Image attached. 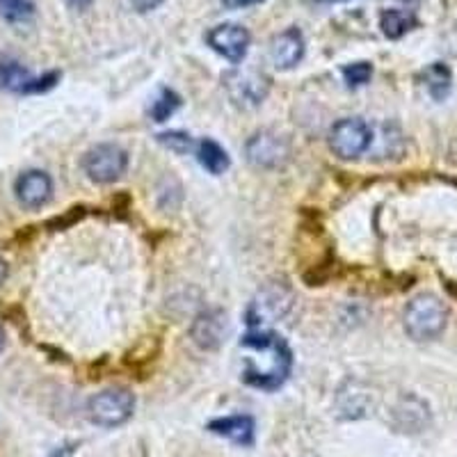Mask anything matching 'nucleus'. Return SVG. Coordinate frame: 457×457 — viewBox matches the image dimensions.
Masks as SVG:
<instances>
[{
    "label": "nucleus",
    "mask_w": 457,
    "mask_h": 457,
    "mask_svg": "<svg viewBox=\"0 0 457 457\" xmlns=\"http://www.w3.org/2000/svg\"><path fill=\"white\" fill-rule=\"evenodd\" d=\"M240 348L247 353L245 357L243 378L247 385L256 389L275 391L284 385L293 369V353L288 343L268 329H252L243 337Z\"/></svg>",
    "instance_id": "f257e3e1"
},
{
    "label": "nucleus",
    "mask_w": 457,
    "mask_h": 457,
    "mask_svg": "<svg viewBox=\"0 0 457 457\" xmlns=\"http://www.w3.org/2000/svg\"><path fill=\"white\" fill-rule=\"evenodd\" d=\"M293 302H295V295H293L288 281L272 279L261 286L256 295L252 297L250 307L245 312V320L252 329H265L291 312Z\"/></svg>",
    "instance_id": "f03ea898"
},
{
    "label": "nucleus",
    "mask_w": 457,
    "mask_h": 457,
    "mask_svg": "<svg viewBox=\"0 0 457 457\" xmlns=\"http://www.w3.org/2000/svg\"><path fill=\"white\" fill-rule=\"evenodd\" d=\"M448 312L435 295H419L405 309V329L416 341H430L444 332Z\"/></svg>",
    "instance_id": "7ed1b4c3"
},
{
    "label": "nucleus",
    "mask_w": 457,
    "mask_h": 457,
    "mask_svg": "<svg viewBox=\"0 0 457 457\" xmlns=\"http://www.w3.org/2000/svg\"><path fill=\"white\" fill-rule=\"evenodd\" d=\"M136 410V398L129 389H105L92 395L87 403L89 421L101 428H114L126 423Z\"/></svg>",
    "instance_id": "20e7f679"
},
{
    "label": "nucleus",
    "mask_w": 457,
    "mask_h": 457,
    "mask_svg": "<svg viewBox=\"0 0 457 457\" xmlns=\"http://www.w3.org/2000/svg\"><path fill=\"white\" fill-rule=\"evenodd\" d=\"M129 167V154L117 145H96L83 156V171L94 183H112Z\"/></svg>",
    "instance_id": "39448f33"
},
{
    "label": "nucleus",
    "mask_w": 457,
    "mask_h": 457,
    "mask_svg": "<svg viewBox=\"0 0 457 457\" xmlns=\"http://www.w3.org/2000/svg\"><path fill=\"white\" fill-rule=\"evenodd\" d=\"M370 140H373L370 126L359 117H345V120L337 121L329 133V146L343 161L361 156L370 146Z\"/></svg>",
    "instance_id": "423d86ee"
},
{
    "label": "nucleus",
    "mask_w": 457,
    "mask_h": 457,
    "mask_svg": "<svg viewBox=\"0 0 457 457\" xmlns=\"http://www.w3.org/2000/svg\"><path fill=\"white\" fill-rule=\"evenodd\" d=\"M245 154H247V161L259 170H275V167L284 165L291 149L281 136L272 130H261L245 145Z\"/></svg>",
    "instance_id": "0eeeda50"
},
{
    "label": "nucleus",
    "mask_w": 457,
    "mask_h": 457,
    "mask_svg": "<svg viewBox=\"0 0 457 457\" xmlns=\"http://www.w3.org/2000/svg\"><path fill=\"white\" fill-rule=\"evenodd\" d=\"M250 42L252 35L247 32V28L238 26V23H222V26H215L206 32L208 46L234 64L243 62L247 51H250Z\"/></svg>",
    "instance_id": "6e6552de"
},
{
    "label": "nucleus",
    "mask_w": 457,
    "mask_h": 457,
    "mask_svg": "<svg viewBox=\"0 0 457 457\" xmlns=\"http://www.w3.org/2000/svg\"><path fill=\"white\" fill-rule=\"evenodd\" d=\"M224 85L228 89V96L245 108L259 105L270 92L268 79L256 71H228L224 76Z\"/></svg>",
    "instance_id": "1a4fd4ad"
},
{
    "label": "nucleus",
    "mask_w": 457,
    "mask_h": 457,
    "mask_svg": "<svg viewBox=\"0 0 457 457\" xmlns=\"http://www.w3.org/2000/svg\"><path fill=\"white\" fill-rule=\"evenodd\" d=\"M227 332L228 322L227 313H224L222 309H208V312H202L195 318L193 328H190L193 341L204 350H218L220 343L227 337Z\"/></svg>",
    "instance_id": "9d476101"
},
{
    "label": "nucleus",
    "mask_w": 457,
    "mask_h": 457,
    "mask_svg": "<svg viewBox=\"0 0 457 457\" xmlns=\"http://www.w3.org/2000/svg\"><path fill=\"white\" fill-rule=\"evenodd\" d=\"M16 199L26 208H42L53 197V181L46 171L28 170L14 183Z\"/></svg>",
    "instance_id": "9b49d317"
},
{
    "label": "nucleus",
    "mask_w": 457,
    "mask_h": 457,
    "mask_svg": "<svg viewBox=\"0 0 457 457\" xmlns=\"http://www.w3.org/2000/svg\"><path fill=\"white\" fill-rule=\"evenodd\" d=\"M304 57V35L297 28H286L270 42V60L277 69H293Z\"/></svg>",
    "instance_id": "f8f14e48"
},
{
    "label": "nucleus",
    "mask_w": 457,
    "mask_h": 457,
    "mask_svg": "<svg viewBox=\"0 0 457 457\" xmlns=\"http://www.w3.org/2000/svg\"><path fill=\"white\" fill-rule=\"evenodd\" d=\"M208 430L213 435L227 436L240 446H252L254 444V419L252 416H227V419H215L208 423Z\"/></svg>",
    "instance_id": "ddd939ff"
},
{
    "label": "nucleus",
    "mask_w": 457,
    "mask_h": 457,
    "mask_svg": "<svg viewBox=\"0 0 457 457\" xmlns=\"http://www.w3.org/2000/svg\"><path fill=\"white\" fill-rule=\"evenodd\" d=\"M416 26H419V19L411 12L386 10L379 14V28H382L385 37H389V39H400L403 35L414 30Z\"/></svg>",
    "instance_id": "4468645a"
},
{
    "label": "nucleus",
    "mask_w": 457,
    "mask_h": 457,
    "mask_svg": "<svg viewBox=\"0 0 457 457\" xmlns=\"http://www.w3.org/2000/svg\"><path fill=\"white\" fill-rule=\"evenodd\" d=\"M423 80H426V89L435 101H444L451 94L453 76L451 69L444 62H435L423 71Z\"/></svg>",
    "instance_id": "2eb2a0df"
},
{
    "label": "nucleus",
    "mask_w": 457,
    "mask_h": 457,
    "mask_svg": "<svg viewBox=\"0 0 457 457\" xmlns=\"http://www.w3.org/2000/svg\"><path fill=\"white\" fill-rule=\"evenodd\" d=\"M197 161L202 162L204 170L211 174H224L228 170V154L215 140L197 142Z\"/></svg>",
    "instance_id": "dca6fc26"
},
{
    "label": "nucleus",
    "mask_w": 457,
    "mask_h": 457,
    "mask_svg": "<svg viewBox=\"0 0 457 457\" xmlns=\"http://www.w3.org/2000/svg\"><path fill=\"white\" fill-rule=\"evenodd\" d=\"M32 83V76L19 62H3L0 64V85L10 92L26 94Z\"/></svg>",
    "instance_id": "f3484780"
},
{
    "label": "nucleus",
    "mask_w": 457,
    "mask_h": 457,
    "mask_svg": "<svg viewBox=\"0 0 457 457\" xmlns=\"http://www.w3.org/2000/svg\"><path fill=\"white\" fill-rule=\"evenodd\" d=\"M35 14L32 0H0V19L7 23H26Z\"/></svg>",
    "instance_id": "a211bd4d"
},
{
    "label": "nucleus",
    "mask_w": 457,
    "mask_h": 457,
    "mask_svg": "<svg viewBox=\"0 0 457 457\" xmlns=\"http://www.w3.org/2000/svg\"><path fill=\"white\" fill-rule=\"evenodd\" d=\"M179 105H181V96H179L177 92H171V89H161L158 99L151 104V117H154L156 121L170 120L171 114L179 110Z\"/></svg>",
    "instance_id": "6ab92c4d"
},
{
    "label": "nucleus",
    "mask_w": 457,
    "mask_h": 457,
    "mask_svg": "<svg viewBox=\"0 0 457 457\" xmlns=\"http://www.w3.org/2000/svg\"><path fill=\"white\" fill-rule=\"evenodd\" d=\"M158 142L167 149L177 151V154H190V151H197V142L193 137L183 133V130H170V133H161Z\"/></svg>",
    "instance_id": "aec40b11"
},
{
    "label": "nucleus",
    "mask_w": 457,
    "mask_h": 457,
    "mask_svg": "<svg viewBox=\"0 0 457 457\" xmlns=\"http://www.w3.org/2000/svg\"><path fill=\"white\" fill-rule=\"evenodd\" d=\"M373 76V67L369 62H354L343 67V79L350 87H359V85H366Z\"/></svg>",
    "instance_id": "412c9836"
},
{
    "label": "nucleus",
    "mask_w": 457,
    "mask_h": 457,
    "mask_svg": "<svg viewBox=\"0 0 457 457\" xmlns=\"http://www.w3.org/2000/svg\"><path fill=\"white\" fill-rule=\"evenodd\" d=\"M129 3L136 7L137 12H151L156 10V7H161L165 0H129Z\"/></svg>",
    "instance_id": "4be33fe9"
},
{
    "label": "nucleus",
    "mask_w": 457,
    "mask_h": 457,
    "mask_svg": "<svg viewBox=\"0 0 457 457\" xmlns=\"http://www.w3.org/2000/svg\"><path fill=\"white\" fill-rule=\"evenodd\" d=\"M263 0H222V5L227 10H243V7H252V5H259Z\"/></svg>",
    "instance_id": "5701e85b"
},
{
    "label": "nucleus",
    "mask_w": 457,
    "mask_h": 457,
    "mask_svg": "<svg viewBox=\"0 0 457 457\" xmlns=\"http://www.w3.org/2000/svg\"><path fill=\"white\" fill-rule=\"evenodd\" d=\"M73 451H76V446H62V448H55V453H53L51 457H71Z\"/></svg>",
    "instance_id": "b1692460"
},
{
    "label": "nucleus",
    "mask_w": 457,
    "mask_h": 457,
    "mask_svg": "<svg viewBox=\"0 0 457 457\" xmlns=\"http://www.w3.org/2000/svg\"><path fill=\"white\" fill-rule=\"evenodd\" d=\"M92 0H69V5L71 7H79V10H85Z\"/></svg>",
    "instance_id": "393cba45"
},
{
    "label": "nucleus",
    "mask_w": 457,
    "mask_h": 457,
    "mask_svg": "<svg viewBox=\"0 0 457 457\" xmlns=\"http://www.w3.org/2000/svg\"><path fill=\"white\" fill-rule=\"evenodd\" d=\"M7 279V263L5 259H0V284Z\"/></svg>",
    "instance_id": "a878e982"
},
{
    "label": "nucleus",
    "mask_w": 457,
    "mask_h": 457,
    "mask_svg": "<svg viewBox=\"0 0 457 457\" xmlns=\"http://www.w3.org/2000/svg\"><path fill=\"white\" fill-rule=\"evenodd\" d=\"M3 348H5V332L0 328V353H3Z\"/></svg>",
    "instance_id": "bb28decb"
}]
</instances>
